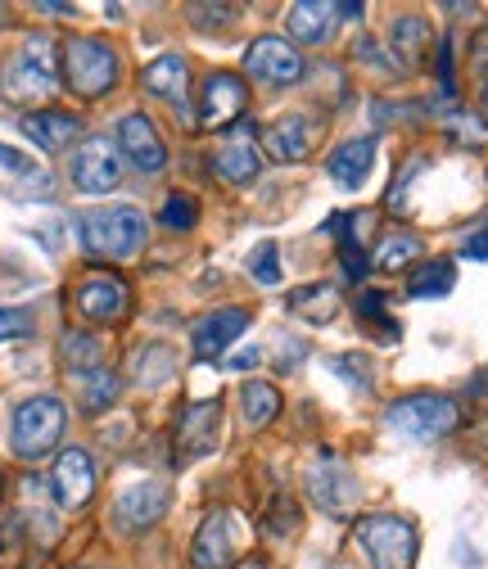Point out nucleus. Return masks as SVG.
<instances>
[{"label":"nucleus","instance_id":"nucleus-8","mask_svg":"<svg viewBox=\"0 0 488 569\" xmlns=\"http://www.w3.org/2000/svg\"><path fill=\"white\" fill-rule=\"evenodd\" d=\"M168 502H172V492L163 479H136L113 497V525L127 533H146L163 520Z\"/></svg>","mask_w":488,"mask_h":569},{"label":"nucleus","instance_id":"nucleus-29","mask_svg":"<svg viewBox=\"0 0 488 569\" xmlns=\"http://www.w3.org/2000/svg\"><path fill=\"white\" fill-rule=\"evenodd\" d=\"M416 258H421V240H416V236H385L371 262H376L380 271H402V267L416 262Z\"/></svg>","mask_w":488,"mask_h":569},{"label":"nucleus","instance_id":"nucleus-43","mask_svg":"<svg viewBox=\"0 0 488 569\" xmlns=\"http://www.w3.org/2000/svg\"><path fill=\"white\" fill-rule=\"evenodd\" d=\"M484 104H488V87H484Z\"/></svg>","mask_w":488,"mask_h":569},{"label":"nucleus","instance_id":"nucleus-11","mask_svg":"<svg viewBox=\"0 0 488 569\" xmlns=\"http://www.w3.org/2000/svg\"><path fill=\"white\" fill-rule=\"evenodd\" d=\"M50 492H54V502L63 511H78L91 502V492H96V461L87 448H63L54 470H50Z\"/></svg>","mask_w":488,"mask_h":569},{"label":"nucleus","instance_id":"nucleus-26","mask_svg":"<svg viewBox=\"0 0 488 569\" xmlns=\"http://www.w3.org/2000/svg\"><path fill=\"white\" fill-rule=\"evenodd\" d=\"M452 284H457V267L452 262H430L421 271H411L407 295L411 299H444V295H452Z\"/></svg>","mask_w":488,"mask_h":569},{"label":"nucleus","instance_id":"nucleus-14","mask_svg":"<svg viewBox=\"0 0 488 569\" xmlns=\"http://www.w3.org/2000/svg\"><path fill=\"white\" fill-rule=\"evenodd\" d=\"M118 150H122V159H131V168H141V172H159L168 163V146L159 140V131L146 113L118 118Z\"/></svg>","mask_w":488,"mask_h":569},{"label":"nucleus","instance_id":"nucleus-32","mask_svg":"<svg viewBox=\"0 0 488 569\" xmlns=\"http://www.w3.org/2000/svg\"><path fill=\"white\" fill-rule=\"evenodd\" d=\"M195 218H199V208H195L190 194H168V203H163V227L168 231H190Z\"/></svg>","mask_w":488,"mask_h":569},{"label":"nucleus","instance_id":"nucleus-6","mask_svg":"<svg viewBox=\"0 0 488 569\" xmlns=\"http://www.w3.org/2000/svg\"><path fill=\"white\" fill-rule=\"evenodd\" d=\"M353 533L371 569H411L416 551H421V538L402 516H362Z\"/></svg>","mask_w":488,"mask_h":569},{"label":"nucleus","instance_id":"nucleus-2","mask_svg":"<svg viewBox=\"0 0 488 569\" xmlns=\"http://www.w3.org/2000/svg\"><path fill=\"white\" fill-rule=\"evenodd\" d=\"M146 236H150V222L141 208H91L78 218V240L91 258H109V262H122L131 253L146 249Z\"/></svg>","mask_w":488,"mask_h":569},{"label":"nucleus","instance_id":"nucleus-22","mask_svg":"<svg viewBox=\"0 0 488 569\" xmlns=\"http://www.w3.org/2000/svg\"><path fill=\"white\" fill-rule=\"evenodd\" d=\"M23 131L37 140L46 154H59L63 146H73V140H78L82 122L73 113H63V109H46V113H28L23 118Z\"/></svg>","mask_w":488,"mask_h":569},{"label":"nucleus","instance_id":"nucleus-5","mask_svg":"<svg viewBox=\"0 0 488 569\" xmlns=\"http://www.w3.org/2000/svg\"><path fill=\"white\" fill-rule=\"evenodd\" d=\"M457 420H461V411L444 393H407V398H398L389 407V425L402 439H411V443H439V439H448L457 430Z\"/></svg>","mask_w":488,"mask_h":569},{"label":"nucleus","instance_id":"nucleus-16","mask_svg":"<svg viewBox=\"0 0 488 569\" xmlns=\"http://www.w3.org/2000/svg\"><path fill=\"white\" fill-rule=\"evenodd\" d=\"M127 303H131V295H127V284L118 276H104L100 271V276H87L78 284V312L87 321H100V326L122 321L127 317Z\"/></svg>","mask_w":488,"mask_h":569},{"label":"nucleus","instance_id":"nucleus-35","mask_svg":"<svg viewBox=\"0 0 488 569\" xmlns=\"http://www.w3.org/2000/svg\"><path fill=\"white\" fill-rule=\"evenodd\" d=\"M32 330V317L19 312V308H0V343L6 339H23Z\"/></svg>","mask_w":488,"mask_h":569},{"label":"nucleus","instance_id":"nucleus-30","mask_svg":"<svg viewBox=\"0 0 488 569\" xmlns=\"http://www.w3.org/2000/svg\"><path fill=\"white\" fill-rule=\"evenodd\" d=\"M113 398H118V376L113 371H91V376H82V407L87 411H104V407H113Z\"/></svg>","mask_w":488,"mask_h":569},{"label":"nucleus","instance_id":"nucleus-18","mask_svg":"<svg viewBox=\"0 0 488 569\" xmlns=\"http://www.w3.org/2000/svg\"><path fill=\"white\" fill-rule=\"evenodd\" d=\"M245 82L236 73H213L203 82V100H199V122L203 127H227L245 113Z\"/></svg>","mask_w":488,"mask_h":569},{"label":"nucleus","instance_id":"nucleus-42","mask_svg":"<svg viewBox=\"0 0 488 569\" xmlns=\"http://www.w3.org/2000/svg\"><path fill=\"white\" fill-rule=\"evenodd\" d=\"M236 569H267V565H262V560H240Z\"/></svg>","mask_w":488,"mask_h":569},{"label":"nucleus","instance_id":"nucleus-7","mask_svg":"<svg viewBox=\"0 0 488 569\" xmlns=\"http://www.w3.org/2000/svg\"><path fill=\"white\" fill-rule=\"evenodd\" d=\"M303 488H308V497H312V507L326 511V516H348V511L358 507V497H362L358 475L348 470L335 452H321V457L308 466Z\"/></svg>","mask_w":488,"mask_h":569},{"label":"nucleus","instance_id":"nucleus-17","mask_svg":"<svg viewBox=\"0 0 488 569\" xmlns=\"http://www.w3.org/2000/svg\"><path fill=\"white\" fill-rule=\"evenodd\" d=\"M249 330V312L245 308H222V312H208L203 321H195L190 343H195V358H222V352Z\"/></svg>","mask_w":488,"mask_h":569},{"label":"nucleus","instance_id":"nucleus-3","mask_svg":"<svg viewBox=\"0 0 488 569\" xmlns=\"http://www.w3.org/2000/svg\"><path fill=\"white\" fill-rule=\"evenodd\" d=\"M68 430V407L54 393H37L28 402H19L14 425H10V448L23 461H41L50 448H59Z\"/></svg>","mask_w":488,"mask_h":569},{"label":"nucleus","instance_id":"nucleus-15","mask_svg":"<svg viewBox=\"0 0 488 569\" xmlns=\"http://www.w3.org/2000/svg\"><path fill=\"white\" fill-rule=\"evenodd\" d=\"M317 146V122L303 118V113H286L262 127V150L276 159V163H299L308 150Z\"/></svg>","mask_w":488,"mask_h":569},{"label":"nucleus","instance_id":"nucleus-24","mask_svg":"<svg viewBox=\"0 0 488 569\" xmlns=\"http://www.w3.org/2000/svg\"><path fill=\"white\" fill-rule=\"evenodd\" d=\"M389 37H394V50H398V68H421L426 46H430V23L421 14H398Z\"/></svg>","mask_w":488,"mask_h":569},{"label":"nucleus","instance_id":"nucleus-19","mask_svg":"<svg viewBox=\"0 0 488 569\" xmlns=\"http://www.w3.org/2000/svg\"><path fill=\"white\" fill-rule=\"evenodd\" d=\"M330 168V181L343 186V190H362L371 168H376V140L371 136H358V140H343L335 150V159L326 163Z\"/></svg>","mask_w":488,"mask_h":569},{"label":"nucleus","instance_id":"nucleus-10","mask_svg":"<svg viewBox=\"0 0 488 569\" xmlns=\"http://www.w3.org/2000/svg\"><path fill=\"white\" fill-rule=\"evenodd\" d=\"M245 68H249V78L267 87H295L303 78V54L281 37H258L245 54Z\"/></svg>","mask_w":488,"mask_h":569},{"label":"nucleus","instance_id":"nucleus-13","mask_svg":"<svg viewBox=\"0 0 488 569\" xmlns=\"http://www.w3.org/2000/svg\"><path fill=\"white\" fill-rule=\"evenodd\" d=\"M213 172L227 186H249L262 172V154H258V136L253 127H231L227 140L213 150Z\"/></svg>","mask_w":488,"mask_h":569},{"label":"nucleus","instance_id":"nucleus-37","mask_svg":"<svg viewBox=\"0 0 488 569\" xmlns=\"http://www.w3.org/2000/svg\"><path fill=\"white\" fill-rule=\"evenodd\" d=\"M461 253H466V258H488V222L475 227V231L461 240Z\"/></svg>","mask_w":488,"mask_h":569},{"label":"nucleus","instance_id":"nucleus-9","mask_svg":"<svg viewBox=\"0 0 488 569\" xmlns=\"http://www.w3.org/2000/svg\"><path fill=\"white\" fill-rule=\"evenodd\" d=\"M68 172H73V186L82 194H109V190H118V181H122L118 146H113V140H104V136L82 140L73 163H68Z\"/></svg>","mask_w":488,"mask_h":569},{"label":"nucleus","instance_id":"nucleus-12","mask_svg":"<svg viewBox=\"0 0 488 569\" xmlns=\"http://www.w3.org/2000/svg\"><path fill=\"white\" fill-rule=\"evenodd\" d=\"M236 516L231 511H208L203 525L195 529V547H190V565L195 569H227L236 556Z\"/></svg>","mask_w":488,"mask_h":569},{"label":"nucleus","instance_id":"nucleus-25","mask_svg":"<svg viewBox=\"0 0 488 569\" xmlns=\"http://www.w3.org/2000/svg\"><path fill=\"white\" fill-rule=\"evenodd\" d=\"M290 312H299V317L326 326V321L339 312V290H335V284H303V290L290 295Z\"/></svg>","mask_w":488,"mask_h":569},{"label":"nucleus","instance_id":"nucleus-1","mask_svg":"<svg viewBox=\"0 0 488 569\" xmlns=\"http://www.w3.org/2000/svg\"><path fill=\"white\" fill-rule=\"evenodd\" d=\"M59 91V54L54 41L32 32L0 59V96L10 104H46Z\"/></svg>","mask_w":488,"mask_h":569},{"label":"nucleus","instance_id":"nucleus-27","mask_svg":"<svg viewBox=\"0 0 488 569\" xmlns=\"http://www.w3.org/2000/svg\"><path fill=\"white\" fill-rule=\"evenodd\" d=\"M240 411H245V425H267L276 411H281V393H276V385H262V380H249L240 389Z\"/></svg>","mask_w":488,"mask_h":569},{"label":"nucleus","instance_id":"nucleus-36","mask_svg":"<svg viewBox=\"0 0 488 569\" xmlns=\"http://www.w3.org/2000/svg\"><path fill=\"white\" fill-rule=\"evenodd\" d=\"M448 131L452 136H461L466 146H484V127L470 118V113H452V122H448Z\"/></svg>","mask_w":488,"mask_h":569},{"label":"nucleus","instance_id":"nucleus-38","mask_svg":"<svg viewBox=\"0 0 488 569\" xmlns=\"http://www.w3.org/2000/svg\"><path fill=\"white\" fill-rule=\"evenodd\" d=\"M0 163H6L10 172H23V177H32V172H37V168H32V163H28L19 150H10V146H0Z\"/></svg>","mask_w":488,"mask_h":569},{"label":"nucleus","instance_id":"nucleus-28","mask_svg":"<svg viewBox=\"0 0 488 569\" xmlns=\"http://www.w3.org/2000/svg\"><path fill=\"white\" fill-rule=\"evenodd\" d=\"M63 367L73 371L78 380L82 376H91V371H100V339H91V335H63Z\"/></svg>","mask_w":488,"mask_h":569},{"label":"nucleus","instance_id":"nucleus-21","mask_svg":"<svg viewBox=\"0 0 488 569\" xmlns=\"http://www.w3.org/2000/svg\"><path fill=\"white\" fill-rule=\"evenodd\" d=\"M286 23H290L295 41H303V46H326L330 32H335V23H339V6H326V0H299V6H290Z\"/></svg>","mask_w":488,"mask_h":569},{"label":"nucleus","instance_id":"nucleus-20","mask_svg":"<svg viewBox=\"0 0 488 569\" xmlns=\"http://www.w3.org/2000/svg\"><path fill=\"white\" fill-rule=\"evenodd\" d=\"M213 443H218V402H195V407H186L181 430H177L181 457H186V461H190V457H203V452H213Z\"/></svg>","mask_w":488,"mask_h":569},{"label":"nucleus","instance_id":"nucleus-40","mask_svg":"<svg viewBox=\"0 0 488 569\" xmlns=\"http://www.w3.org/2000/svg\"><path fill=\"white\" fill-rule=\"evenodd\" d=\"M253 362H258V352H253V348H245L240 358H231V367H236V371H240V367H253Z\"/></svg>","mask_w":488,"mask_h":569},{"label":"nucleus","instance_id":"nucleus-23","mask_svg":"<svg viewBox=\"0 0 488 569\" xmlns=\"http://www.w3.org/2000/svg\"><path fill=\"white\" fill-rule=\"evenodd\" d=\"M146 91L150 96H159V100H168V104H177V109H186V87H190V68H186V59L181 54H159L150 68H146Z\"/></svg>","mask_w":488,"mask_h":569},{"label":"nucleus","instance_id":"nucleus-34","mask_svg":"<svg viewBox=\"0 0 488 569\" xmlns=\"http://www.w3.org/2000/svg\"><path fill=\"white\" fill-rule=\"evenodd\" d=\"M240 10L236 6H190V23L199 28H218V23H231Z\"/></svg>","mask_w":488,"mask_h":569},{"label":"nucleus","instance_id":"nucleus-39","mask_svg":"<svg viewBox=\"0 0 488 569\" xmlns=\"http://www.w3.org/2000/svg\"><path fill=\"white\" fill-rule=\"evenodd\" d=\"M475 68L488 73V32H479V41H475Z\"/></svg>","mask_w":488,"mask_h":569},{"label":"nucleus","instance_id":"nucleus-33","mask_svg":"<svg viewBox=\"0 0 488 569\" xmlns=\"http://www.w3.org/2000/svg\"><path fill=\"white\" fill-rule=\"evenodd\" d=\"M172 371V352L159 343V348H150L146 358H141V385H159L163 376Z\"/></svg>","mask_w":488,"mask_h":569},{"label":"nucleus","instance_id":"nucleus-41","mask_svg":"<svg viewBox=\"0 0 488 569\" xmlns=\"http://www.w3.org/2000/svg\"><path fill=\"white\" fill-rule=\"evenodd\" d=\"M41 14H59L63 19V14H73V6H41Z\"/></svg>","mask_w":488,"mask_h":569},{"label":"nucleus","instance_id":"nucleus-4","mask_svg":"<svg viewBox=\"0 0 488 569\" xmlns=\"http://www.w3.org/2000/svg\"><path fill=\"white\" fill-rule=\"evenodd\" d=\"M63 82L82 100H100L113 91L118 82V54L109 50V41L96 37H73L63 46Z\"/></svg>","mask_w":488,"mask_h":569},{"label":"nucleus","instance_id":"nucleus-31","mask_svg":"<svg viewBox=\"0 0 488 569\" xmlns=\"http://www.w3.org/2000/svg\"><path fill=\"white\" fill-rule=\"evenodd\" d=\"M249 276L258 284H281V249H276V240H262L249 249Z\"/></svg>","mask_w":488,"mask_h":569}]
</instances>
